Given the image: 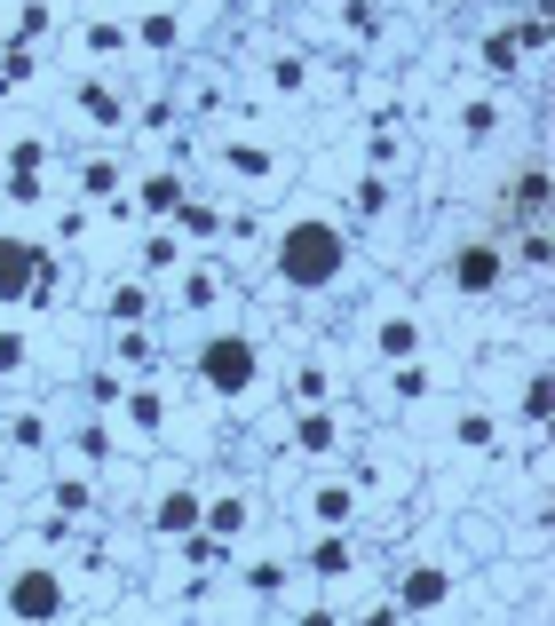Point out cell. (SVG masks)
<instances>
[{
  "label": "cell",
  "instance_id": "1",
  "mask_svg": "<svg viewBox=\"0 0 555 626\" xmlns=\"http://www.w3.org/2000/svg\"><path fill=\"white\" fill-rule=\"evenodd\" d=\"M341 262H349V238H341V222H286L278 230V278L286 286H302V294H326L341 286Z\"/></svg>",
  "mask_w": 555,
  "mask_h": 626
},
{
  "label": "cell",
  "instance_id": "2",
  "mask_svg": "<svg viewBox=\"0 0 555 626\" xmlns=\"http://www.w3.org/2000/svg\"><path fill=\"white\" fill-rule=\"evenodd\" d=\"M254 373H262V349H254L246 333H215V341L199 349V381H207L215 397H246Z\"/></svg>",
  "mask_w": 555,
  "mask_h": 626
},
{
  "label": "cell",
  "instance_id": "3",
  "mask_svg": "<svg viewBox=\"0 0 555 626\" xmlns=\"http://www.w3.org/2000/svg\"><path fill=\"white\" fill-rule=\"evenodd\" d=\"M8 611L24 626H56L64 619V579H56V571H16V579H8Z\"/></svg>",
  "mask_w": 555,
  "mask_h": 626
},
{
  "label": "cell",
  "instance_id": "4",
  "mask_svg": "<svg viewBox=\"0 0 555 626\" xmlns=\"http://www.w3.org/2000/svg\"><path fill=\"white\" fill-rule=\"evenodd\" d=\"M48 270H56V262H48L32 238H0V302H24Z\"/></svg>",
  "mask_w": 555,
  "mask_h": 626
},
{
  "label": "cell",
  "instance_id": "5",
  "mask_svg": "<svg viewBox=\"0 0 555 626\" xmlns=\"http://www.w3.org/2000/svg\"><path fill=\"white\" fill-rule=\"evenodd\" d=\"M452 278H460V294H492V286H500V254H492V246H460Z\"/></svg>",
  "mask_w": 555,
  "mask_h": 626
},
{
  "label": "cell",
  "instance_id": "6",
  "mask_svg": "<svg viewBox=\"0 0 555 626\" xmlns=\"http://www.w3.org/2000/svg\"><path fill=\"white\" fill-rule=\"evenodd\" d=\"M444 595H452L444 571H405V611H437Z\"/></svg>",
  "mask_w": 555,
  "mask_h": 626
},
{
  "label": "cell",
  "instance_id": "7",
  "mask_svg": "<svg viewBox=\"0 0 555 626\" xmlns=\"http://www.w3.org/2000/svg\"><path fill=\"white\" fill-rule=\"evenodd\" d=\"M151 523H159V531H191V523H199V500H191V492H167Z\"/></svg>",
  "mask_w": 555,
  "mask_h": 626
},
{
  "label": "cell",
  "instance_id": "8",
  "mask_svg": "<svg viewBox=\"0 0 555 626\" xmlns=\"http://www.w3.org/2000/svg\"><path fill=\"white\" fill-rule=\"evenodd\" d=\"M143 207H151V214H175V207H183V183H175V175H151V183H143Z\"/></svg>",
  "mask_w": 555,
  "mask_h": 626
},
{
  "label": "cell",
  "instance_id": "9",
  "mask_svg": "<svg viewBox=\"0 0 555 626\" xmlns=\"http://www.w3.org/2000/svg\"><path fill=\"white\" fill-rule=\"evenodd\" d=\"M516 199H524V214H540V207H548V167H532V175L516 183Z\"/></svg>",
  "mask_w": 555,
  "mask_h": 626
},
{
  "label": "cell",
  "instance_id": "10",
  "mask_svg": "<svg viewBox=\"0 0 555 626\" xmlns=\"http://www.w3.org/2000/svg\"><path fill=\"white\" fill-rule=\"evenodd\" d=\"M524 420H532V428L548 420V373H532V381H524Z\"/></svg>",
  "mask_w": 555,
  "mask_h": 626
},
{
  "label": "cell",
  "instance_id": "11",
  "mask_svg": "<svg viewBox=\"0 0 555 626\" xmlns=\"http://www.w3.org/2000/svg\"><path fill=\"white\" fill-rule=\"evenodd\" d=\"M143 310H151V302H143V286H119V294H111V317H119V325H135Z\"/></svg>",
  "mask_w": 555,
  "mask_h": 626
},
{
  "label": "cell",
  "instance_id": "12",
  "mask_svg": "<svg viewBox=\"0 0 555 626\" xmlns=\"http://www.w3.org/2000/svg\"><path fill=\"white\" fill-rule=\"evenodd\" d=\"M302 452H333V420H326V413L302 420Z\"/></svg>",
  "mask_w": 555,
  "mask_h": 626
},
{
  "label": "cell",
  "instance_id": "13",
  "mask_svg": "<svg viewBox=\"0 0 555 626\" xmlns=\"http://www.w3.org/2000/svg\"><path fill=\"white\" fill-rule=\"evenodd\" d=\"M310 563H318V571H326V579H341V571H349V547H341V539H326V547H318V555H310Z\"/></svg>",
  "mask_w": 555,
  "mask_h": 626
},
{
  "label": "cell",
  "instance_id": "14",
  "mask_svg": "<svg viewBox=\"0 0 555 626\" xmlns=\"http://www.w3.org/2000/svg\"><path fill=\"white\" fill-rule=\"evenodd\" d=\"M484 64H492V72H516V40H508V32H500V40H492V48H484Z\"/></svg>",
  "mask_w": 555,
  "mask_h": 626
},
{
  "label": "cell",
  "instance_id": "15",
  "mask_svg": "<svg viewBox=\"0 0 555 626\" xmlns=\"http://www.w3.org/2000/svg\"><path fill=\"white\" fill-rule=\"evenodd\" d=\"M238 523H246V508H238V500H215V539H222V531H238Z\"/></svg>",
  "mask_w": 555,
  "mask_h": 626
},
{
  "label": "cell",
  "instance_id": "16",
  "mask_svg": "<svg viewBox=\"0 0 555 626\" xmlns=\"http://www.w3.org/2000/svg\"><path fill=\"white\" fill-rule=\"evenodd\" d=\"M16 365H24V341H16V333H0V373H16Z\"/></svg>",
  "mask_w": 555,
  "mask_h": 626
},
{
  "label": "cell",
  "instance_id": "17",
  "mask_svg": "<svg viewBox=\"0 0 555 626\" xmlns=\"http://www.w3.org/2000/svg\"><path fill=\"white\" fill-rule=\"evenodd\" d=\"M365 626H397V611H373V619H365Z\"/></svg>",
  "mask_w": 555,
  "mask_h": 626
},
{
  "label": "cell",
  "instance_id": "18",
  "mask_svg": "<svg viewBox=\"0 0 555 626\" xmlns=\"http://www.w3.org/2000/svg\"><path fill=\"white\" fill-rule=\"evenodd\" d=\"M302 626H333V619H326V611H310V619H302Z\"/></svg>",
  "mask_w": 555,
  "mask_h": 626
}]
</instances>
